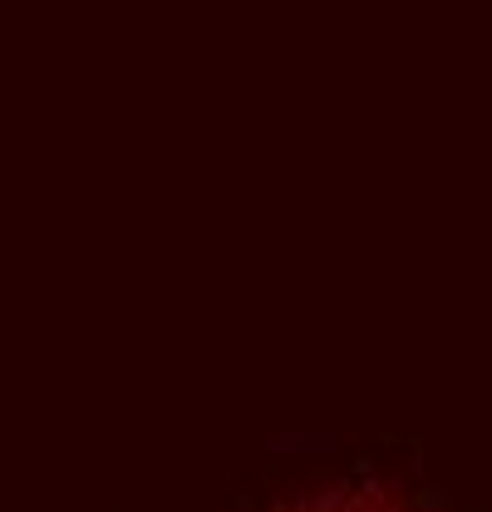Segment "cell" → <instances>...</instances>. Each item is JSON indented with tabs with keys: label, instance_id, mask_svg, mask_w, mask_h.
Returning <instances> with one entry per match:
<instances>
[{
	"label": "cell",
	"instance_id": "cell-1",
	"mask_svg": "<svg viewBox=\"0 0 492 512\" xmlns=\"http://www.w3.org/2000/svg\"><path fill=\"white\" fill-rule=\"evenodd\" d=\"M261 512H443L424 503V498H409L399 488H325L315 498H296V503H276V508H261Z\"/></svg>",
	"mask_w": 492,
	"mask_h": 512
}]
</instances>
